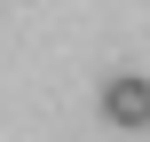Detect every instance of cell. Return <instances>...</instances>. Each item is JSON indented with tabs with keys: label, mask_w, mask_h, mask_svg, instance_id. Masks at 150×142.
<instances>
[{
	"label": "cell",
	"mask_w": 150,
	"mask_h": 142,
	"mask_svg": "<svg viewBox=\"0 0 150 142\" xmlns=\"http://www.w3.org/2000/svg\"><path fill=\"white\" fill-rule=\"evenodd\" d=\"M103 119H111L119 134H142L150 126V79L142 71H111V79H103Z\"/></svg>",
	"instance_id": "obj_1"
}]
</instances>
